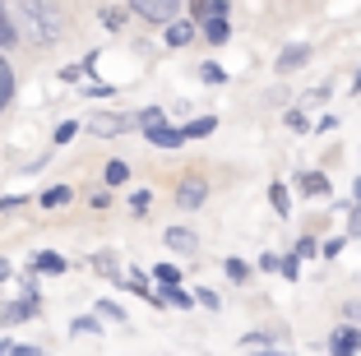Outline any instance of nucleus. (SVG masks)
I'll use <instances>...</instances> for the list:
<instances>
[{
	"label": "nucleus",
	"instance_id": "nucleus-1",
	"mask_svg": "<svg viewBox=\"0 0 361 356\" xmlns=\"http://www.w3.org/2000/svg\"><path fill=\"white\" fill-rule=\"evenodd\" d=\"M19 19L37 47H56L61 32H65V19H61V5L56 0H19Z\"/></svg>",
	"mask_w": 361,
	"mask_h": 356
},
{
	"label": "nucleus",
	"instance_id": "nucleus-2",
	"mask_svg": "<svg viewBox=\"0 0 361 356\" xmlns=\"http://www.w3.org/2000/svg\"><path fill=\"white\" fill-rule=\"evenodd\" d=\"M130 10L149 23H171L180 14V0H130Z\"/></svg>",
	"mask_w": 361,
	"mask_h": 356
},
{
	"label": "nucleus",
	"instance_id": "nucleus-3",
	"mask_svg": "<svg viewBox=\"0 0 361 356\" xmlns=\"http://www.w3.org/2000/svg\"><path fill=\"white\" fill-rule=\"evenodd\" d=\"M130 125H135V121H130V116H116V111H102V116H93V121H88V130H93V135H102V139L126 135Z\"/></svg>",
	"mask_w": 361,
	"mask_h": 356
},
{
	"label": "nucleus",
	"instance_id": "nucleus-4",
	"mask_svg": "<svg viewBox=\"0 0 361 356\" xmlns=\"http://www.w3.org/2000/svg\"><path fill=\"white\" fill-rule=\"evenodd\" d=\"M357 352H361V333H357V324L334 329V338H329V356H357Z\"/></svg>",
	"mask_w": 361,
	"mask_h": 356
},
{
	"label": "nucleus",
	"instance_id": "nucleus-5",
	"mask_svg": "<svg viewBox=\"0 0 361 356\" xmlns=\"http://www.w3.org/2000/svg\"><path fill=\"white\" fill-rule=\"evenodd\" d=\"M204 200H209V185H204L200 176H185V180H180V190H176V204H180V209H200Z\"/></svg>",
	"mask_w": 361,
	"mask_h": 356
},
{
	"label": "nucleus",
	"instance_id": "nucleus-6",
	"mask_svg": "<svg viewBox=\"0 0 361 356\" xmlns=\"http://www.w3.org/2000/svg\"><path fill=\"white\" fill-rule=\"evenodd\" d=\"M37 310H42V301L28 292L23 301H14V305H5V310H0V324H23V319H32Z\"/></svg>",
	"mask_w": 361,
	"mask_h": 356
},
{
	"label": "nucleus",
	"instance_id": "nucleus-7",
	"mask_svg": "<svg viewBox=\"0 0 361 356\" xmlns=\"http://www.w3.org/2000/svg\"><path fill=\"white\" fill-rule=\"evenodd\" d=\"M162 241H167V250H176V254H195L200 250V236H195L190 227H167Z\"/></svg>",
	"mask_w": 361,
	"mask_h": 356
},
{
	"label": "nucleus",
	"instance_id": "nucleus-8",
	"mask_svg": "<svg viewBox=\"0 0 361 356\" xmlns=\"http://www.w3.org/2000/svg\"><path fill=\"white\" fill-rule=\"evenodd\" d=\"M65 269H70V264H65V254H56V250H37V254H32V273H47V278H61Z\"/></svg>",
	"mask_w": 361,
	"mask_h": 356
},
{
	"label": "nucleus",
	"instance_id": "nucleus-9",
	"mask_svg": "<svg viewBox=\"0 0 361 356\" xmlns=\"http://www.w3.org/2000/svg\"><path fill=\"white\" fill-rule=\"evenodd\" d=\"M144 135H149V144H158V148H180V144H185V135H180L176 125H162V121H158V125H149Z\"/></svg>",
	"mask_w": 361,
	"mask_h": 356
},
{
	"label": "nucleus",
	"instance_id": "nucleus-10",
	"mask_svg": "<svg viewBox=\"0 0 361 356\" xmlns=\"http://www.w3.org/2000/svg\"><path fill=\"white\" fill-rule=\"evenodd\" d=\"M306 61H310V47H306V42H297V47H287V51L278 56L274 70H278V74H292V70H301Z\"/></svg>",
	"mask_w": 361,
	"mask_h": 356
},
{
	"label": "nucleus",
	"instance_id": "nucleus-11",
	"mask_svg": "<svg viewBox=\"0 0 361 356\" xmlns=\"http://www.w3.org/2000/svg\"><path fill=\"white\" fill-rule=\"evenodd\" d=\"M297 185L306 190L310 200H329V195H334V190H329V176H324V171H301Z\"/></svg>",
	"mask_w": 361,
	"mask_h": 356
},
{
	"label": "nucleus",
	"instance_id": "nucleus-12",
	"mask_svg": "<svg viewBox=\"0 0 361 356\" xmlns=\"http://www.w3.org/2000/svg\"><path fill=\"white\" fill-rule=\"evenodd\" d=\"M10 47H19V28H14L10 10H5V0H0V51H10Z\"/></svg>",
	"mask_w": 361,
	"mask_h": 356
},
{
	"label": "nucleus",
	"instance_id": "nucleus-13",
	"mask_svg": "<svg viewBox=\"0 0 361 356\" xmlns=\"http://www.w3.org/2000/svg\"><path fill=\"white\" fill-rule=\"evenodd\" d=\"M167 28V47H185L195 37V23H185V19H171V23H162Z\"/></svg>",
	"mask_w": 361,
	"mask_h": 356
},
{
	"label": "nucleus",
	"instance_id": "nucleus-14",
	"mask_svg": "<svg viewBox=\"0 0 361 356\" xmlns=\"http://www.w3.org/2000/svg\"><path fill=\"white\" fill-rule=\"evenodd\" d=\"M37 200H42V209H65V204L75 200V190L70 185H51V190H42Z\"/></svg>",
	"mask_w": 361,
	"mask_h": 356
},
{
	"label": "nucleus",
	"instance_id": "nucleus-15",
	"mask_svg": "<svg viewBox=\"0 0 361 356\" xmlns=\"http://www.w3.org/2000/svg\"><path fill=\"white\" fill-rule=\"evenodd\" d=\"M269 204H274L278 218H287V213H292V195H287L283 180H274V185H269Z\"/></svg>",
	"mask_w": 361,
	"mask_h": 356
},
{
	"label": "nucleus",
	"instance_id": "nucleus-16",
	"mask_svg": "<svg viewBox=\"0 0 361 356\" xmlns=\"http://www.w3.org/2000/svg\"><path fill=\"white\" fill-rule=\"evenodd\" d=\"M10 97H14V70H10V61H5V51H0V111L10 106Z\"/></svg>",
	"mask_w": 361,
	"mask_h": 356
},
{
	"label": "nucleus",
	"instance_id": "nucleus-17",
	"mask_svg": "<svg viewBox=\"0 0 361 356\" xmlns=\"http://www.w3.org/2000/svg\"><path fill=\"white\" fill-rule=\"evenodd\" d=\"M200 23H204V37H209V42H227V37H232L227 19H218V14H209V19H200Z\"/></svg>",
	"mask_w": 361,
	"mask_h": 356
},
{
	"label": "nucleus",
	"instance_id": "nucleus-18",
	"mask_svg": "<svg viewBox=\"0 0 361 356\" xmlns=\"http://www.w3.org/2000/svg\"><path fill=\"white\" fill-rule=\"evenodd\" d=\"M213 130H218V116H200V121H190L180 135H185V139H209Z\"/></svg>",
	"mask_w": 361,
	"mask_h": 356
},
{
	"label": "nucleus",
	"instance_id": "nucleus-19",
	"mask_svg": "<svg viewBox=\"0 0 361 356\" xmlns=\"http://www.w3.org/2000/svg\"><path fill=\"white\" fill-rule=\"evenodd\" d=\"M223 269H227V278H232V283H250V273H255L245 259H236V254H232V259H223Z\"/></svg>",
	"mask_w": 361,
	"mask_h": 356
},
{
	"label": "nucleus",
	"instance_id": "nucleus-20",
	"mask_svg": "<svg viewBox=\"0 0 361 356\" xmlns=\"http://www.w3.org/2000/svg\"><path fill=\"white\" fill-rule=\"evenodd\" d=\"M153 278H158L162 287H176L180 283V269H176V264H153Z\"/></svg>",
	"mask_w": 361,
	"mask_h": 356
},
{
	"label": "nucleus",
	"instance_id": "nucleus-21",
	"mask_svg": "<svg viewBox=\"0 0 361 356\" xmlns=\"http://www.w3.org/2000/svg\"><path fill=\"white\" fill-rule=\"evenodd\" d=\"M93 269L102 273V278H116V254L111 250H102V254H93Z\"/></svg>",
	"mask_w": 361,
	"mask_h": 356
},
{
	"label": "nucleus",
	"instance_id": "nucleus-22",
	"mask_svg": "<svg viewBox=\"0 0 361 356\" xmlns=\"http://www.w3.org/2000/svg\"><path fill=\"white\" fill-rule=\"evenodd\" d=\"M97 19H102V23H106V28L116 32V28H121V23H126V10H121V5H106V10H102V14H97Z\"/></svg>",
	"mask_w": 361,
	"mask_h": 356
},
{
	"label": "nucleus",
	"instance_id": "nucleus-23",
	"mask_svg": "<svg viewBox=\"0 0 361 356\" xmlns=\"http://www.w3.org/2000/svg\"><path fill=\"white\" fill-rule=\"evenodd\" d=\"M126 176H130V167H126V162H106V171H102V180H106V185H121Z\"/></svg>",
	"mask_w": 361,
	"mask_h": 356
},
{
	"label": "nucleus",
	"instance_id": "nucleus-24",
	"mask_svg": "<svg viewBox=\"0 0 361 356\" xmlns=\"http://www.w3.org/2000/svg\"><path fill=\"white\" fill-rule=\"evenodd\" d=\"M195 305H204V310H223V301H218L213 287H200V292H195Z\"/></svg>",
	"mask_w": 361,
	"mask_h": 356
},
{
	"label": "nucleus",
	"instance_id": "nucleus-25",
	"mask_svg": "<svg viewBox=\"0 0 361 356\" xmlns=\"http://www.w3.org/2000/svg\"><path fill=\"white\" fill-rule=\"evenodd\" d=\"M278 273H283L287 283H297V278H301V269H297V254H283V259H278Z\"/></svg>",
	"mask_w": 361,
	"mask_h": 356
},
{
	"label": "nucleus",
	"instance_id": "nucleus-26",
	"mask_svg": "<svg viewBox=\"0 0 361 356\" xmlns=\"http://www.w3.org/2000/svg\"><path fill=\"white\" fill-rule=\"evenodd\" d=\"M158 121H162V111H158V106H149V111H139V116H135V125H139V130L158 125Z\"/></svg>",
	"mask_w": 361,
	"mask_h": 356
},
{
	"label": "nucleus",
	"instance_id": "nucleus-27",
	"mask_svg": "<svg viewBox=\"0 0 361 356\" xmlns=\"http://www.w3.org/2000/svg\"><path fill=\"white\" fill-rule=\"evenodd\" d=\"M348 236H361V200H352V213H348Z\"/></svg>",
	"mask_w": 361,
	"mask_h": 356
},
{
	"label": "nucleus",
	"instance_id": "nucleus-28",
	"mask_svg": "<svg viewBox=\"0 0 361 356\" xmlns=\"http://www.w3.org/2000/svg\"><path fill=\"white\" fill-rule=\"evenodd\" d=\"M75 135H79V121H65V125H56V144H70Z\"/></svg>",
	"mask_w": 361,
	"mask_h": 356
},
{
	"label": "nucleus",
	"instance_id": "nucleus-29",
	"mask_svg": "<svg viewBox=\"0 0 361 356\" xmlns=\"http://www.w3.org/2000/svg\"><path fill=\"white\" fill-rule=\"evenodd\" d=\"M97 314H102V319H126V310H121L116 301H97Z\"/></svg>",
	"mask_w": 361,
	"mask_h": 356
},
{
	"label": "nucleus",
	"instance_id": "nucleus-30",
	"mask_svg": "<svg viewBox=\"0 0 361 356\" xmlns=\"http://www.w3.org/2000/svg\"><path fill=\"white\" fill-rule=\"evenodd\" d=\"M287 130H297V135H306V130H310V121H306L301 111H287Z\"/></svg>",
	"mask_w": 361,
	"mask_h": 356
},
{
	"label": "nucleus",
	"instance_id": "nucleus-31",
	"mask_svg": "<svg viewBox=\"0 0 361 356\" xmlns=\"http://www.w3.org/2000/svg\"><path fill=\"white\" fill-rule=\"evenodd\" d=\"M97 329H102V324H97V314H84V319H75V333H97Z\"/></svg>",
	"mask_w": 361,
	"mask_h": 356
},
{
	"label": "nucleus",
	"instance_id": "nucleus-32",
	"mask_svg": "<svg viewBox=\"0 0 361 356\" xmlns=\"http://www.w3.org/2000/svg\"><path fill=\"white\" fill-rule=\"evenodd\" d=\"M200 74H204V79H209V84H223V79H227V74H223V65H213V61H209V65H204V70H200Z\"/></svg>",
	"mask_w": 361,
	"mask_h": 356
},
{
	"label": "nucleus",
	"instance_id": "nucleus-33",
	"mask_svg": "<svg viewBox=\"0 0 361 356\" xmlns=\"http://www.w3.org/2000/svg\"><path fill=\"white\" fill-rule=\"evenodd\" d=\"M343 319H348V324H361V301H348V305H343Z\"/></svg>",
	"mask_w": 361,
	"mask_h": 356
},
{
	"label": "nucleus",
	"instance_id": "nucleus-34",
	"mask_svg": "<svg viewBox=\"0 0 361 356\" xmlns=\"http://www.w3.org/2000/svg\"><path fill=\"white\" fill-rule=\"evenodd\" d=\"M130 209H135V213L149 209V190H135V195H130Z\"/></svg>",
	"mask_w": 361,
	"mask_h": 356
},
{
	"label": "nucleus",
	"instance_id": "nucleus-35",
	"mask_svg": "<svg viewBox=\"0 0 361 356\" xmlns=\"http://www.w3.org/2000/svg\"><path fill=\"white\" fill-rule=\"evenodd\" d=\"M84 93L88 97H106V93H111V84H97V79H93V84H84Z\"/></svg>",
	"mask_w": 361,
	"mask_h": 356
},
{
	"label": "nucleus",
	"instance_id": "nucleus-36",
	"mask_svg": "<svg viewBox=\"0 0 361 356\" xmlns=\"http://www.w3.org/2000/svg\"><path fill=\"white\" fill-rule=\"evenodd\" d=\"M301 254H315V236H301V241H297V259H301Z\"/></svg>",
	"mask_w": 361,
	"mask_h": 356
},
{
	"label": "nucleus",
	"instance_id": "nucleus-37",
	"mask_svg": "<svg viewBox=\"0 0 361 356\" xmlns=\"http://www.w3.org/2000/svg\"><path fill=\"white\" fill-rule=\"evenodd\" d=\"M250 356H292V352H283V347H278V352L274 347H250Z\"/></svg>",
	"mask_w": 361,
	"mask_h": 356
},
{
	"label": "nucleus",
	"instance_id": "nucleus-38",
	"mask_svg": "<svg viewBox=\"0 0 361 356\" xmlns=\"http://www.w3.org/2000/svg\"><path fill=\"white\" fill-rule=\"evenodd\" d=\"M19 204H23V195H5V200H0V213H5V209H19Z\"/></svg>",
	"mask_w": 361,
	"mask_h": 356
},
{
	"label": "nucleus",
	"instance_id": "nucleus-39",
	"mask_svg": "<svg viewBox=\"0 0 361 356\" xmlns=\"http://www.w3.org/2000/svg\"><path fill=\"white\" fill-rule=\"evenodd\" d=\"M10 283V259H0V287Z\"/></svg>",
	"mask_w": 361,
	"mask_h": 356
},
{
	"label": "nucleus",
	"instance_id": "nucleus-40",
	"mask_svg": "<svg viewBox=\"0 0 361 356\" xmlns=\"http://www.w3.org/2000/svg\"><path fill=\"white\" fill-rule=\"evenodd\" d=\"M195 5V19H204V10H209V0H190Z\"/></svg>",
	"mask_w": 361,
	"mask_h": 356
},
{
	"label": "nucleus",
	"instance_id": "nucleus-41",
	"mask_svg": "<svg viewBox=\"0 0 361 356\" xmlns=\"http://www.w3.org/2000/svg\"><path fill=\"white\" fill-rule=\"evenodd\" d=\"M10 356H42L37 347H19V352H10Z\"/></svg>",
	"mask_w": 361,
	"mask_h": 356
},
{
	"label": "nucleus",
	"instance_id": "nucleus-42",
	"mask_svg": "<svg viewBox=\"0 0 361 356\" xmlns=\"http://www.w3.org/2000/svg\"><path fill=\"white\" fill-rule=\"evenodd\" d=\"M352 200H361V176H357V185H352Z\"/></svg>",
	"mask_w": 361,
	"mask_h": 356
},
{
	"label": "nucleus",
	"instance_id": "nucleus-43",
	"mask_svg": "<svg viewBox=\"0 0 361 356\" xmlns=\"http://www.w3.org/2000/svg\"><path fill=\"white\" fill-rule=\"evenodd\" d=\"M5 352H10V343H0V356H5Z\"/></svg>",
	"mask_w": 361,
	"mask_h": 356
}]
</instances>
